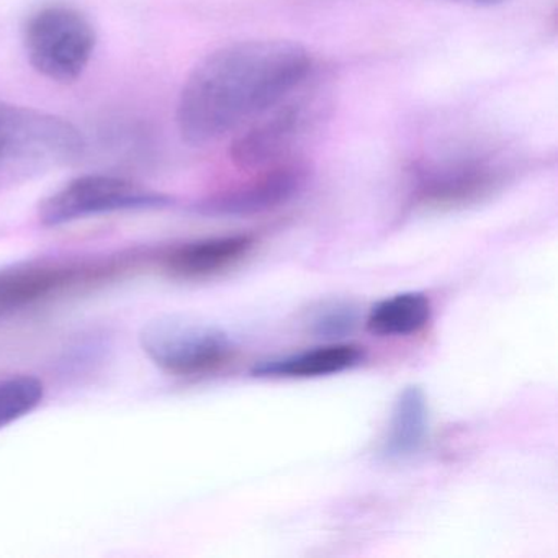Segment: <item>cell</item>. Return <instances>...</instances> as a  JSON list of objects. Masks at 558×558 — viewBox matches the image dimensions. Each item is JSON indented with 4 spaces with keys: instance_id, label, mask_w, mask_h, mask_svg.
Segmentation results:
<instances>
[{
    "instance_id": "cell-9",
    "label": "cell",
    "mask_w": 558,
    "mask_h": 558,
    "mask_svg": "<svg viewBox=\"0 0 558 558\" xmlns=\"http://www.w3.org/2000/svg\"><path fill=\"white\" fill-rule=\"evenodd\" d=\"M100 274V267L50 260L4 267L0 269V312H14L45 302Z\"/></svg>"
},
{
    "instance_id": "cell-2",
    "label": "cell",
    "mask_w": 558,
    "mask_h": 558,
    "mask_svg": "<svg viewBox=\"0 0 558 558\" xmlns=\"http://www.w3.org/2000/svg\"><path fill=\"white\" fill-rule=\"evenodd\" d=\"M84 149L83 133L68 120L0 100V182L70 165Z\"/></svg>"
},
{
    "instance_id": "cell-7",
    "label": "cell",
    "mask_w": 558,
    "mask_h": 558,
    "mask_svg": "<svg viewBox=\"0 0 558 558\" xmlns=\"http://www.w3.org/2000/svg\"><path fill=\"white\" fill-rule=\"evenodd\" d=\"M308 169L300 162L280 161L236 187L210 195L194 210L207 217H251L289 204L303 191Z\"/></svg>"
},
{
    "instance_id": "cell-14",
    "label": "cell",
    "mask_w": 558,
    "mask_h": 558,
    "mask_svg": "<svg viewBox=\"0 0 558 558\" xmlns=\"http://www.w3.org/2000/svg\"><path fill=\"white\" fill-rule=\"evenodd\" d=\"M44 381L32 375H15L0 380V429L22 420L40 407Z\"/></svg>"
},
{
    "instance_id": "cell-5",
    "label": "cell",
    "mask_w": 558,
    "mask_h": 558,
    "mask_svg": "<svg viewBox=\"0 0 558 558\" xmlns=\"http://www.w3.org/2000/svg\"><path fill=\"white\" fill-rule=\"evenodd\" d=\"M172 204L174 198L169 195L130 179L87 174L48 195L38 208V217L45 227H63L102 215L161 210Z\"/></svg>"
},
{
    "instance_id": "cell-12",
    "label": "cell",
    "mask_w": 558,
    "mask_h": 558,
    "mask_svg": "<svg viewBox=\"0 0 558 558\" xmlns=\"http://www.w3.org/2000/svg\"><path fill=\"white\" fill-rule=\"evenodd\" d=\"M429 437V403L417 385H408L398 393L391 410L381 453L388 460H407L426 446Z\"/></svg>"
},
{
    "instance_id": "cell-13",
    "label": "cell",
    "mask_w": 558,
    "mask_h": 558,
    "mask_svg": "<svg viewBox=\"0 0 558 558\" xmlns=\"http://www.w3.org/2000/svg\"><path fill=\"white\" fill-rule=\"evenodd\" d=\"M433 303L423 292H403L372 306L367 329L381 338H407L429 325Z\"/></svg>"
},
{
    "instance_id": "cell-10",
    "label": "cell",
    "mask_w": 558,
    "mask_h": 558,
    "mask_svg": "<svg viewBox=\"0 0 558 558\" xmlns=\"http://www.w3.org/2000/svg\"><path fill=\"white\" fill-rule=\"evenodd\" d=\"M256 247L253 234L236 233L223 236L201 238L175 244L162 253L161 266L172 279H214L240 266Z\"/></svg>"
},
{
    "instance_id": "cell-1",
    "label": "cell",
    "mask_w": 558,
    "mask_h": 558,
    "mask_svg": "<svg viewBox=\"0 0 558 558\" xmlns=\"http://www.w3.org/2000/svg\"><path fill=\"white\" fill-rule=\"evenodd\" d=\"M312 71L302 45L253 40L208 54L185 80L179 96L182 140L207 146L289 99Z\"/></svg>"
},
{
    "instance_id": "cell-11",
    "label": "cell",
    "mask_w": 558,
    "mask_h": 558,
    "mask_svg": "<svg viewBox=\"0 0 558 558\" xmlns=\"http://www.w3.org/2000/svg\"><path fill=\"white\" fill-rule=\"evenodd\" d=\"M364 361V349L348 342H331L286 357L270 359L254 365L257 378H316L341 374Z\"/></svg>"
},
{
    "instance_id": "cell-6",
    "label": "cell",
    "mask_w": 558,
    "mask_h": 558,
    "mask_svg": "<svg viewBox=\"0 0 558 558\" xmlns=\"http://www.w3.org/2000/svg\"><path fill=\"white\" fill-rule=\"evenodd\" d=\"M505 168L485 156H463L421 166L413 198L429 208H457L489 197L505 182Z\"/></svg>"
},
{
    "instance_id": "cell-3",
    "label": "cell",
    "mask_w": 558,
    "mask_h": 558,
    "mask_svg": "<svg viewBox=\"0 0 558 558\" xmlns=\"http://www.w3.org/2000/svg\"><path fill=\"white\" fill-rule=\"evenodd\" d=\"M96 28L68 5H48L25 25V53L34 70L53 83H74L83 76L96 50Z\"/></svg>"
},
{
    "instance_id": "cell-4",
    "label": "cell",
    "mask_w": 558,
    "mask_h": 558,
    "mask_svg": "<svg viewBox=\"0 0 558 558\" xmlns=\"http://www.w3.org/2000/svg\"><path fill=\"white\" fill-rule=\"evenodd\" d=\"M149 361L178 377H207L233 364L238 349L230 336L215 326L184 319L159 318L140 332Z\"/></svg>"
},
{
    "instance_id": "cell-8",
    "label": "cell",
    "mask_w": 558,
    "mask_h": 558,
    "mask_svg": "<svg viewBox=\"0 0 558 558\" xmlns=\"http://www.w3.org/2000/svg\"><path fill=\"white\" fill-rule=\"evenodd\" d=\"M279 106L274 107L270 117L234 140L230 156L238 168H269L283 161L287 153L308 129L313 119L310 100H283V106Z\"/></svg>"
},
{
    "instance_id": "cell-16",
    "label": "cell",
    "mask_w": 558,
    "mask_h": 558,
    "mask_svg": "<svg viewBox=\"0 0 558 558\" xmlns=\"http://www.w3.org/2000/svg\"><path fill=\"white\" fill-rule=\"evenodd\" d=\"M460 4L475 5V8H495V5L506 4L509 0H453Z\"/></svg>"
},
{
    "instance_id": "cell-15",
    "label": "cell",
    "mask_w": 558,
    "mask_h": 558,
    "mask_svg": "<svg viewBox=\"0 0 558 558\" xmlns=\"http://www.w3.org/2000/svg\"><path fill=\"white\" fill-rule=\"evenodd\" d=\"M357 310L351 303H328L316 310L312 331L319 338H344L357 326Z\"/></svg>"
}]
</instances>
